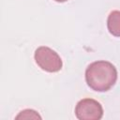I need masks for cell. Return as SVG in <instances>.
I'll return each instance as SVG.
<instances>
[{
    "mask_svg": "<svg viewBox=\"0 0 120 120\" xmlns=\"http://www.w3.org/2000/svg\"><path fill=\"white\" fill-rule=\"evenodd\" d=\"M116 80V68L109 61H95L85 69L86 83L94 91L106 92L114 85Z\"/></svg>",
    "mask_w": 120,
    "mask_h": 120,
    "instance_id": "1",
    "label": "cell"
},
{
    "mask_svg": "<svg viewBox=\"0 0 120 120\" xmlns=\"http://www.w3.org/2000/svg\"><path fill=\"white\" fill-rule=\"evenodd\" d=\"M34 57L38 66L47 72H57L62 68L63 63L61 57L49 47H38L35 52Z\"/></svg>",
    "mask_w": 120,
    "mask_h": 120,
    "instance_id": "2",
    "label": "cell"
},
{
    "mask_svg": "<svg viewBox=\"0 0 120 120\" xmlns=\"http://www.w3.org/2000/svg\"><path fill=\"white\" fill-rule=\"evenodd\" d=\"M75 115L80 120H99L103 116V108L93 98H83L77 103Z\"/></svg>",
    "mask_w": 120,
    "mask_h": 120,
    "instance_id": "3",
    "label": "cell"
},
{
    "mask_svg": "<svg viewBox=\"0 0 120 120\" xmlns=\"http://www.w3.org/2000/svg\"><path fill=\"white\" fill-rule=\"evenodd\" d=\"M109 32L114 37H120V10H112L107 19Z\"/></svg>",
    "mask_w": 120,
    "mask_h": 120,
    "instance_id": "4",
    "label": "cell"
},
{
    "mask_svg": "<svg viewBox=\"0 0 120 120\" xmlns=\"http://www.w3.org/2000/svg\"><path fill=\"white\" fill-rule=\"evenodd\" d=\"M16 119H41V116L34 110L26 109L22 112L15 117Z\"/></svg>",
    "mask_w": 120,
    "mask_h": 120,
    "instance_id": "5",
    "label": "cell"
},
{
    "mask_svg": "<svg viewBox=\"0 0 120 120\" xmlns=\"http://www.w3.org/2000/svg\"><path fill=\"white\" fill-rule=\"evenodd\" d=\"M54 1L59 2V3H63V2H66V1H68V0H54Z\"/></svg>",
    "mask_w": 120,
    "mask_h": 120,
    "instance_id": "6",
    "label": "cell"
}]
</instances>
